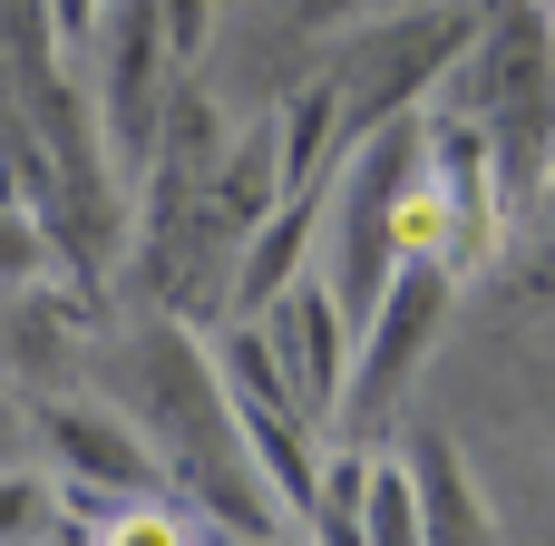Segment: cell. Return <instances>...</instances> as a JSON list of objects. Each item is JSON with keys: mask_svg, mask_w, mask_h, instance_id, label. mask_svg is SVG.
<instances>
[{"mask_svg": "<svg viewBox=\"0 0 555 546\" xmlns=\"http://www.w3.org/2000/svg\"><path fill=\"white\" fill-rule=\"evenodd\" d=\"M449 303H459V274H449L439 254H400V264H390L380 303H371V313H361V332H351V391H341L332 430L371 440V430L410 401L420 361H429V352H439V332H449Z\"/></svg>", "mask_w": 555, "mask_h": 546, "instance_id": "obj_4", "label": "cell"}, {"mask_svg": "<svg viewBox=\"0 0 555 546\" xmlns=\"http://www.w3.org/2000/svg\"><path fill=\"white\" fill-rule=\"evenodd\" d=\"M234 546H283V537H234Z\"/></svg>", "mask_w": 555, "mask_h": 546, "instance_id": "obj_17", "label": "cell"}, {"mask_svg": "<svg viewBox=\"0 0 555 546\" xmlns=\"http://www.w3.org/2000/svg\"><path fill=\"white\" fill-rule=\"evenodd\" d=\"M29 274H49V234L29 215H0V283H29Z\"/></svg>", "mask_w": 555, "mask_h": 546, "instance_id": "obj_12", "label": "cell"}, {"mask_svg": "<svg viewBox=\"0 0 555 546\" xmlns=\"http://www.w3.org/2000/svg\"><path fill=\"white\" fill-rule=\"evenodd\" d=\"M98 10H107V0H39V20H49L59 49H88V39H98Z\"/></svg>", "mask_w": 555, "mask_h": 546, "instance_id": "obj_14", "label": "cell"}, {"mask_svg": "<svg viewBox=\"0 0 555 546\" xmlns=\"http://www.w3.org/2000/svg\"><path fill=\"white\" fill-rule=\"evenodd\" d=\"M439 107H459V117L488 137L498 186H507V205L527 215V205L546 195V176H555V20L537 0L478 10V39H468V59L449 68Z\"/></svg>", "mask_w": 555, "mask_h": 546, "instance_id": "obj_2", "label": "cell"}, {"mask_svg": "<svg viewBox=\"0 0 555 546\" xmlns=\"http://www.w3.org/2000/svg\"><path fill=\"white\" fill-rule=\"evenodd\" d=\"M205 29H215V0H166V49H176V68L205 49Z\"/></svg>", "mask_w": 555, "mask_h": 546, "instance_id": "obj_13", "label": "cell"}, {"mask_svg": "<svg viewBox=\"0 0 555 546\" xmlns=\"http://www.w3.org/2000/svg\"><path fill=\"white\" fill-rule=\"evenodd\" d=\"M49 440H59V459L78 469V488H107V498H146V488H166L156 459H146V430H137L127 410L68 401V410L49 420Z\"/></svg>", "mask_w": 555, "mask_h": 546, "instance_id": "obj_8", "label": "cell"}, {"mask_svg": "<svg viewBox=\"0 0 555 546\" xmlns=\"http://www.w3.org/2000/svg\"><path fill=\"white\" fill-rule=\"evenodd\" d=\"M49 518H59V488H39V479L0 469V546H39Z\"/></svg>", "mask_w": 555, "mask_h": 546, "instance_id": "obj_11", "label": "cell"}, {"mask_svg": "<svg viewBox=\"0 0 555 546\" xmlns=\"http://www.w3.org/2000/svg\"><path fill=\"white\" fill-rule=\"evenodd\" d=\"M527 215H537V234H546V274H555V176H546V195H537Z\"/></svg>", "mask_w": 555, "mask_h": 546, "instance_id": "obj_16", "label": "cell"}, {"mask_svg": "<svg viewBox=\"0 0 555 546\" xmlns=\"http://www.w3.org/2000/svg\"><path fill=\"white\" fill-rule=\"evenodd\" d=\"M0 430H10V410H0Z\"/></svg>", "mask_w": 555, "mask_h": 546, "instance_id": "obj_19", "label": "cell"}, {"mask_svg": "<svg viewBox=\"0 0 555 546\" xmlns=\"http://www.w3.org/2000/svg\"><path fill=\"white\" fill-rule=\"evenodd\" d=\"M98 88H88V117H98V147L117 166V186L146 176L156 156V127H166V98H176V49H166V0H107L98 10Z\"/></svg>", "mask_w": 555, "mask_h": 546, "instance_id": "obj_5", "label": "cell"}, {"mask_svg": "<svg viewBox=\"0 0 555 546\" xmlns=\"http://www.w3.org/2000/svg\"><path fill=\"white\" fill-rule=\"evenodd\" d=\"M244 322L263 332L283 391L332 430V410H341V391H351V313H341V293L322 283V264H302V274H293L263 313H244Z\"/></svg>", "mask_w": 555, "mask_h": 546, "instance_id": "obj_6", "label": "cell"}, {"mask_svg": "<svg viewBox=\"0 0 555 546\" xmlns=\"http://www.w3.org/2000/svg\"><path fill=\"white\" fill-rule=\"evenodd\" d=\"M127 420L146 430L156 479H166L215 537H283V528H293V518L273 508L254 449H244V420H234V391H224V371H215V342H195L176 313H156V322L137 332Z\"/></svg>", "mask_w": 555, "mask_h": 546, "instance_id": "obj_1", "label": "cell"}, {"mask_svg": "<svg viewBox=\"0 0 555 546\" xmlns=\"http://www.w3.org/2000/svg\"><path fill=\"white\" fill-rule=\"evenodd\" d=\"M478 39V10L468 0H400V10H371L351 20L341 59H332V98H341V137H371L390 117H420L449 68L468 59Z\"/></svg>", "mask_w": 555, "mask_h": 546, "instance_id": "obj_3", "label": "cell"}, {"mask_svg": "<svg viewBox=\"0 0 555 546\" xmlns=\"http://www.w3.org/2000/svg\"><path fill=\"white\" fill-rule=\"evenodd\" d=\"M98 546H205V518H195V508H166V498L146 488V498H117V508L98 518Z\"/></svg>", "mask_w": 555, "mask_h": 546, "instance_id": "obj_10", "label": "cell"}, {"mask_svg": "<svg viewBox=\"0 0 555 546\" xmlns=\"http://www.w3.org/2000/svg\"><path fill=\"white\" fill-rule=\"evenodd\" d=\"M400 459L420 479V546H498V518H488V498H478V479H468L449 430H410Z\"/></svg>", "mask_w": 555, "mask_h": 546, "instance_id": "obj_7", "label": "cell"}, {"mask_svg": "<svg viewBox=\"0 0 555 546\" xmlns=\"http://www.w3.org/2000/svg\"><path fill=\"white\" fill-rule=\"evenodd\" d=\"M361 546H420V479L400 449H371L361 469Z\"/></svg>", "mask_w": 555, "mask_h": 546, "instance_id": "obj_9", "label": "cell"}, {"mask_svg": "<svg viewBox=\"0 0 555 546\" xmlns=\"http://www.w3.org/2000/svg\"><path fill=\"white\" fill-rule=\"evenodd\" d=\"M371 10H400V0H293V29H351Z\"/></svg>", "mask_w": 555, "mask_h": 546, "instance_id": "obj_15", "label": "cell"}, {"mask_svg": "<svg viewBox=\"0 0 555 546\" xmlns=\"http://www.w3.org/2000/svg\"><path fill=\"white\" fill-rule=\"evenodd\" d=\"M537 10H546V20H555V0H537Z\"/></svg>", "mask_w": 555, "mask_h": 546, "instance_id": "obj_18", "label": "cell"}]
</instances>
